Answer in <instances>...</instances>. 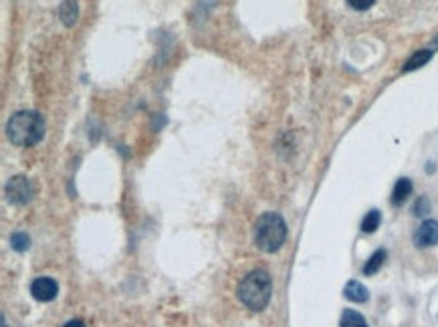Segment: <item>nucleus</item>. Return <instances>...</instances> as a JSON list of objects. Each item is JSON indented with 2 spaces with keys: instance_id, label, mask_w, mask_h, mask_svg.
I'll return each instance as SVG.
<instances>
[{
  "instance_id": "f03ea898",
  "label": "nucleus",
  "mask_w": 438,
  "mask_h": 327,
  "mask_svg": "<svg viewBox=\"0 0 438 327\" xmlns=\"http://www.w3.org/2000/svg\"><path fill=\"white\" fill-rule=\"evenodd\" d=\"M236 295L241 303L250 311H263L267 307L271 297H273V279L265 269L248 271L247 275L241 279Z\"/></svg>"
},
{
  "instance_id": "9b49d317",
  "label": "nucleus",
  "mask_w": 438,
  "mask_h": 327,
  "mask_svg": "<svg viewBox=\"0 0 438 327\" xmlns=\"http://www.w3.org/2000/svg\"><path fill=\"white\" fill-rule=\"evenodd\" d=\"M386 257H388V252L384 249H378L368 261H365V265H363V275H376L378 271L382 269V265H384V261H386Z\"/></svg>"
},
{
  "instance_id": "f3484780",
  "label": "nucleus",
  "mask_w": 438,
  "mask_h": 327,
  "mask_svg": "<svg viewBox=\"0 0 438 327\" xmlns=\"http://www.w3.org/2000/svg\"><path fill=\"white\" fill-rule=\"evenodd\" d=\"M63 327H85V324L81 319H71V321H67Z\"/></svg>"
},
{
  "instance_id": "dca6fc26",
  "label": "nucleus",
  "mask_w": 438,
  "mask_h": 327,
  "mask_svg": "<svg viewBox=\"0 0 438 327\" xmlns=\"http://www.w3.org/2000/svg\"><path fill=\"white\" fill-rule=\"evenodd\" d=\"M374 2H376V0H347V4H349L354 10H358V13L370 10V8L374 6Z\"/></svg>"
},
{
  "instance_id": "a211bd4d",
  "label": "nucleus",
  "mask_w": 438,
  "mask_h": 327,
  "mask_svg": "<svg viewBox=\"0 0 438 327\" xmlns=\"http://www.w3.org/2000/svg\"><path fill=\"white\" fill-rule=\"evenodd\" d=\"M2 327H8V326H6V321H4V319H2Z\"/></svg>"
},
{
  "instance_id": "f8f14e48",
  "label": "nucleus",
  "mask_w": 438,
  "mask_h": 327,
  "mask_svg": "<svg viewBox=\"0 0 438 327\" xmlns=\"http://www.w3.org/2000/svg\"><path fill=\"white\" fill-rule=\"evenodd\" d=\"M342 327H370L368 321L363 319L362 313L354 311V309H345L342 313V321H340Z\"/></svg>"
},
{
  "instance_id": "0eeeda50",
  "label": "nucleus",
  "mask_w": 438,
  "mask_h": 327,
  "mask_svg": "<svg viewBox=\"0 0 438 327\" xmlns=\"http://www.w3.org/2000/svg\"><path fill=\"white\" fill-rule=\"evenodd\" d=\"M343 297L352 303H365L370 299V291L363 287L360 281H349L343 287Z\"/></svg>"
},
{
  "instance_id": "423d86ee",
  "label": "nucleus",
  "mask_w": 438,
  "mask_h": 327,
  "mask_svg": "<svg viewBox=\"0 0 438 327\" xmlns=\"http://www.w3.org/2000/svg\"><path fill=\"white\" fill-rule=\"evenodd\" d=\"M438 243V222L428 218L418 227V231L414 232V245L418 249H428Z\"/></svg>"
},
{
  "instance_id": "ddd939ff",
  "label": "nucleus",
  "mask_w": 438,
  "mask_h": 327,
  "mask_svg": "<svg viewBox=\"0 0 438 327\" xmlns=\"http://www.w3.org/2000/svg\"><path fill=\"white\" fill-rule=\"evenodd\" d=\"M380 222H382V212L380 211H370L365 216H363L362 220V232L365 234H372V232H376L380 229Z\"/></svg>"
},
{
  "instance_id": "6e6552de",
  "label": "nucleus",
  "mask_w": 438,
  "mask_h": 327,
  "mask_svg": "<svg viewBox=\"0 0 438 327\" xmlns=\"http://www.w3.org/2000/svg\"><path fill=\"white\" fill-rule=\"evenodd\" d=\"M77 17H79V4L77 0H63L59 6V19L65 26H75Z\"/></svg>"
},
{
  "instance_id": "39448f33",
  "label": "nucleus",
  "mask_w": 438,
  "mask_h": 327,
  "mask_svg": "<svg viewBox=\"0 0 438 327\" xmlns=\"http://www.w3.org/2000/svg\"><path fill=\"white\" fill-rule=\"evenodd\" d=\"M59 293V285L55 279H51V277H38L33 281V285H31V295L40 301V303H49V301H53L55 297H57Z\"/></svg>"
},
{
  "instance_id": "4468645a",
  "label": "nucleus",
  "mask_w": 438,
  "mask_h": 327,
  "mask_svg": "<svg viewBox=\"0 0 438 327\" xmlns=\"http://www.w3.org/2000/svg\"><path fill=\"white\" fill-rule=\"evenodd\" d=\"M10 247L17 250V252H24V250L31 247V238L27 232H15L10 236Z\"/></svg>"
},
{
  "instance_id": "20e7f679",
  "label": "nucleus",
  "mask_w": 438,
  "mask_h": 327,
  "mask_svg": "<svg viewBox=\"0 0 438 327\" xmlns=\"http://www.w3.org/2000/svg\"><path fill=\"white\" fill-rule=\"evenodd\" d=\"M4 196L10 204H17V206H24L33 200L35 196V186L33 182L27 178V176H13L6 186H4Z\"/></svg>"
},
{
  "instance_id": "2eb2a0df",
  "label": "nucleus",
  "mask_w": 438,
  "mask_h": 327,
  "mask_svg": "<svg viewBox=\"0 0 438 327\" xmlns=\"http://www.w3.org/2000/svg\"><path fill=\"white\" fill-rule=\"evenodd\" d=\"M430 212V202H428V198L426 196H420L418 200H416V204H414V214L416 216H426Z\"/></svg>"
},
{
  "instance_id": "7ed1b4c3",
  "label": "nucleus",
  "mask_w": 438,
  "mask_h": 327,
  "mask_svg": "<svg viewBox=\"0 0 438 327\" xmlns=\"http://www.w3.org/2000/svg\"><path fill=\"white\" fill-rule=\"evenodd\" d=\"M255 245L263 252H277L285 245L287 222L279 212H265L255 222Z\"/></svg>"
},
{
  "instance_id": "f257e3e1",
  "label": "nucleus",
  "mask_w": 438,
  "mask_h": 327,
  "mask_svg": "<svg viewBox=\"0 0 438 327\" xmlns=\"http://www.w3.org/2000/svg\"><path fill=\"white\" fill-rule=\"evenodd\" d=\"M45 132H47L45 117L40 116L38 112H33V109L17 112L15 116H10L8 123H6L8 139L19 148L37 146L38 142L45 137Z\"/></svg>"
},
{
  "instance_id": "6ab92c4d",
  "label": "nucleus",
  "mask_w": 438,
  "mask_h": 327,
  "mask_svg": "<svg viewBox=\"0 0 438 327\" xmlns=\"http://www.w3.org/2000/svg\"><path fill=\"white\" fill-rule=\"evenodd\" d=\"M435 47H438V37H437V39H435Z\"/></svg>"
},
{
  "instance_id": "1a4fd4ad",
  "label": "nucleus",
  "mask_w": 438,
  "mask_h": 327,
  "mask_svg": "<svg viewBox=\"0 0 438 327\" xmlns=\"http://www.w3.org/2000/svg\"><path fill=\"white\" fill-rule=\"evenodd\" d=\"M432 55H435L432 49H420V51H416L412 57L404 63V73H410V71H416L420 67H424L432 59Z\"/></svg>"
},
{
  "instance_id": "9d476101",
  "label": "nucleus",
  "mask_w": 438,
  "mask_h": 327,
  "mask_svg": "<svg viewBox=\"0 0 438 327\" xmlns=\"http://www.w3.org/2000/svg\"><path fill=\"white\" fill-rule=\"evenodd\" d=\"M410 194H412V182L408 178H400L394 184V190H392V204L394 206H402L408 200Z\"/></svg>"
}]
</instances>
